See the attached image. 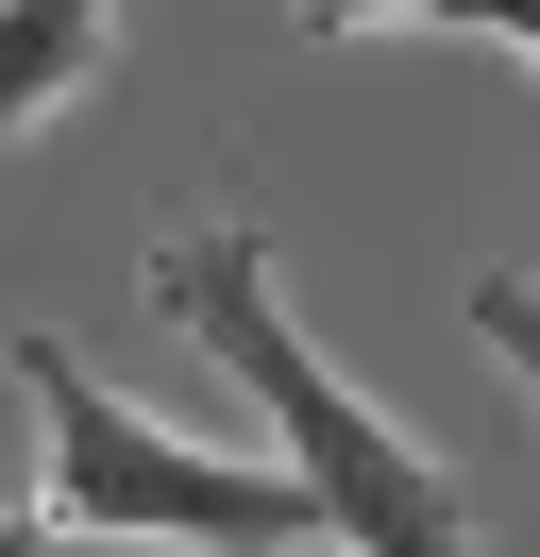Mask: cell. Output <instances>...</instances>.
I'll return each instance as SVG.
<instances>
[{"label":"cell","mask_w":540,"mask_h":557,"mask_svg":"<svg viewBox=\"0 0 540 557\" xmlns=\"http://www.w3.org/2000/svg\"><path fill=\"white\" fill-rule=\"evenodd\" d=\"M135 287H152L169 338H202V355L236 372V406L270 422V456L304 473V507L338 523V557H490V523H472L456 456L405 440V422H389V406H371V388L287 321V271H270L254 220H169V237L135 253Z\"/></svg>","instance_id":"6da1fadb"},{"label":"cell","mask_w":540,"mask_h":557,"mask_svg":"<svg viewBox=\"0 0 540 557\" xmlns=\"http://www.w3.org/2000/svg\"><path fill=\"white\" fill-rule=\"evenodd\" d=\"M17 406H34V490H17V557H85V541H152V557H321L338 523L304 507L287 456H220L186 422H152L135 388H101V355H68L51 321H17Z\"/></svg>","instance_id":"7a4b0ae2"},{"label":"cell","mask_w":540,"mask_h":557,"mask_svg":"<svg viewBox=\"0 0 540 557\" xmlns=\"http://www.w3.org/2000/svg\"><path fill=\"white\" fill-rule=\"evenodd\" d=\"M119 51V0H0V119L51 136V102H85Z\"/></svg>","instance_id":"3957f363"},{"label":"cell","mask_w":540,"mask_h":557,"mask_svg":"<svg viewBox=\"0 0 540 557\" xmlns=\"http://www.w3.org/2000/svg\"><path fill=\"white\" fill-rule=\"evenodd\" d=\"M456 321L490 338V372L540 406V271H472V287H456Z\"/></svg>","instance_id":"277c9868"},{"label":"cell","mask_w":540,"mask_h":557,"mask_svg":"<svg viewBox=\"0 0 540 557\" xmlns=\"http://www.w3.org/2000/svg\"><path fill=\"white\" fill-rule=\"evenodd\" d=\"M304 35H389V17H439V35H456V0H287Z\"/></svg>","instance_id":"5b68a950"},{"label":"cell","mask_w":540,"mask_h":557,"mask_svg":"<svg viewBox=\"0 0 540 557\" xmlns=\"http://www.w3.org/2000/svg\"><path fill=\"white\" fill-rule=\"evenodd\" d=\"M456 35H506V51L540 69V0H456Z\"/></svg>","instance_id":"8992f818"}]
</instances>
